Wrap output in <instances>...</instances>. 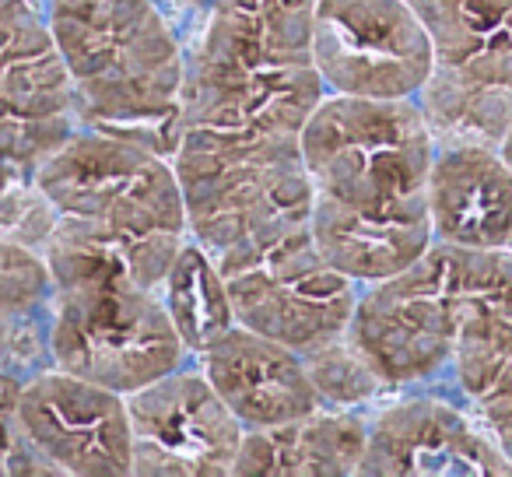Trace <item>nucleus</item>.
I'll list each match as a JSON object with an SVG mask.
<instances>
[{
	"label": "nucleus",
	"instance_id": "obj_25",
	"mask_svg": "<svg viewBox=\"0 0 512 477\" xmlns=\"http://www.w3.org/2000/svg\"><path fill=\"white\" fill-rule=\"evenodd\" d=\"M498 151H502V155H505V162L512 165V120H509V130H505L502 144H498Z\"/></svg>",
	"mask_w": 512,
	"mask_h": 477
},
{
	"label": "nucleus",
	"instance_id": "obj_3",
	"mask_svg": "<svg viewBox=\"0 0 512 477\" xmlns=\"http://www.w3.org/2000/svg\"><path fill=\"white\" fill-rule=\"evenodd\" d=\"M39 253L53 274L50 358L57 369L130 397L193 362L162 292L141 285L113 250L57 221Z\"/></svg>",
	"mask_w": 512,
	"mask_h": 477
},
{
	"label": "nucleus",
	"instance_id": "obj_4",
	"mask_svg": "<svg viewBox=\"0 0 512 477\" xmlns=\"http://www.w3.org/2000/svg\"><path fill=\"white\" fill-rule=\"evenodd\" d=\"M29 179L60 221L113 246L141 285L162 288L190 239L183 190L165 151L116 130L78 127Z\"/></svg>",
	"mask_w": 512,
	"mask_h": 477
},
{
	"label": "nucleus",
	"instance_id": "obj_24",
	"mask_svg": "<svg viewBox=\"0 0 512 477\" xmlns=\"http://www.w3.org/2000/svg\"><path fill=\"white\" fill-rule=\"evenodd\" d=\"M18 176H25V172H18V169H15V165H11V162H8V158L0 155V193L8 190V186H11V183H15V179H18Z\"/></svg>",
	"mask_w": 512,
	"mask_h": 477
},
{
	"label": "nucleus",
	"instance_id": "obj_8",
	"mask_svg": "<svg viewBox=\"0 0 512 477\" xmlns=\"http://www.w3.org/2000/svg\"><path fill=\"white\" fill-rule=\"evenodd\" d=\"M432 39L418 106L439 148H498L512 120V0H414Z\"/></svg>",
	"mask_w": 512,
	"mask_h": 477
},
{
	"label": "nucleus",
	"instance_id": "obj_6",
	"mask_svg": "<svg viewBox=\"0 0 512 477\" xmlns=\"http://www.w3.org/2000/svg\"><path fill=\"white\" fill-rule=\"evenodd\" d=\"M316 197L376 207L425 197L439 144L418 99L327 92L299 130Z\"/></svg>",
	"mask_w": 512,
	"mask_h": 477
},
{
	"label": "nucleus",
	"instance_id": "obj_10",
	"mask_svg": "<svg viewBox=\"0 0 512 477\" xmlns=\"http://www.w3.org/2000/svg\"><path fill=\"white\" fill-rule=\"evenodd\" d=\"M313 64L334 95L418 99L432 39L414 0H316Z\"/></svg>",
	"mask_w": 512,
	"mask_h": 477
},
{
	"label": "nucleus",
	"instance_id": "obj_11",
	"mask_svg": "<svg viewBox=\"0 0 512 477\" xmlns=\"http://www.w3.org/2000/svg\"><path fill=\"white\" fill-rule=\"evenodd\" d=\"M81 123L43 0H0V155L29 176Z\"/></svg>",
	"mask_w": 512,
	"mask_h": 477
},
{
	"label": "nucleus",
	"instance_id": "obj_22",
	"mask_svg": "<svg viewBox=\"0 0 512 477\" xmlns=\"http://www.w3.org/2000/svg\"><path fill=\"white\" fill-rule=\"evenodd\" d=\"M22 386V376L0 369V474H53V467L32 449L22 428V414H18Z\"/></svg>",
	"mask_w": 512,
	"mask_h": 477
},
{
	"label": "nucleus",
	"instance_id": "obj_18",
	"mask_svg": "<svg viewBox=\"0 0 512 477\" xmlns=\"http://www.w3.org/2000/svg\"><path fill=\"white\" fill-rule=\"evenodd\" d=\"M369 407H316L285 425L246 428L232 477H358Z\"/></svg>",
	"mask_w": 512,
	"mask_h": 477
},
{
	"label": "nucleus",
	"instance_id": "obj_5",
	"mask_svg": "<svg viewBox=\"0 0 512 477\" xmlns=\"http://www.w3.org/2000/svg\"><path fill=\"white\" fill-rule=\"evenodd\" d=\"M186 204V232L211 257L309 221L316 190L299 137H246L179 130L172 148Z\"/></svg>",
	"mask_w": 512,
	"mask_h": 477
},
{
	"label": "nucleus",
	"instance_id": "obj_15",
	"mask_svg": "<svg viewBox=\"0 0 512 477\" xmlns=\"http://www.w3.org/2000/svg\"><path fill=\"white\" fill-rule=\"evenodd\" d=\"M193 362L246 428L285 425L323 407L306 355L242 323L214 337Z\"/></svg>",
	"mask_w": 512,
	"mask_h": 477
},
{
	"label": "nucleus",
	"instance_id": "obj_9",
	"mask_svg": "<svg viewBox=\"0 0 512 477\" xmlns=\"http://www.w3.org/2000/svg\"><path fill=\"white\" fill-rule=\"evenodd\" d=\"M235 323L313 355L348 334L362 288L320 253L309 221L214 257Z\"/></svg>",
	"mask_w": 512,
	"mask_h": 477
},
{
	"label": "nucleus",
	"instance_id": "obj_19",
	"mask_svg": "<svg viewBox=\"0 0 512 477\" xmlns=\"http://www.w3.org/2000/svg\"><path fill=\"white\" fill-rule=\"evenodd\" d=\"M50 264L29 243L0 235V369L11 376H36L50 369Z\"/></svg>",
	"mask_w": 512,
	"mask_h": 477
},
{
	"label": "nucleus",
	"instance_id": "obj_12",
	"mask_svg": "<svg viewBox=\"0 0 512 477\" xmlns=\"http://www.w3.org/2000/svg\"><path fill=\"white\" fill-rule=\"evenodd\" d=\"M134 460L130 477H232L246 425L197 362L127 397Z\"/></svg>",
	"mask_w": 512,
	"mask_h": 477
},
{
	"label": "nucleus",
	"instance_id": "obj_20",
	"mask_svg": "<svg viewBox=\"0 0 512 477\" xmlns=\"http://www.w3.org/2000/svg\"><path fill=\"white\" fill-rule=\"evenodd\" d=\"M158 292L193 358L235 323L218 260L193 239H186L183 250L176 253Z\"/></svg>",
	"mask_w": 512,
	"mask_h": 477
},
{
	"label": "nucleus",
	"instance_id": "obj_1",
	"mask_svg": "<svg viewBox=\"0 0 512 477\" xmlns=\"http://www.w3.org/2000/svg\"><path fill=\"white\" fill-rule=\"evenodd\" d=\"M316 0H172L186 43L179 130L299 137L327 95L313 64Z\"/></svg>",
	"mask_w": 512,
	"mask_h": 477
},
{
	"label": "nucleus",
	"instance_id": "obj_13",
	"mask_svg": "<svg viewBox=\"0 0 512 477\" xmlns=\"http://www.w3.org/2000/svg\"><path fill=\"white\" fill-rule=\"evenodd\" d=\"M358 477H512V460L477 414L397 390L369 407Z\"/></svg>",
	"mask_w": 512,
	"mask_h": 477
},
{
	"label": "nucleus",
	"instance_id": "obj_7",
	"mask_svg": "<svg viewBox=\"0 0 512 477\" xmlns=\"http://www.w3.org/2000/svg\"><path fill=\"white\" fill-rule=\"evenodd\" d=\"M477 264L481 250L435 239L407 271L362 288L348 341L390 393L428 383L453 365Z\"/></svg>",
	"mask_w": 512,
	"mask_h": 477
},
{
	"label": "nucleus",
	"instance_id": "obj_16",
	"mask_svg": "<svg viewBox=\"0 0 512 477\" xmlns=\"http://www.w3.org/2000/svg\"><path fill=\"white\" fill-rule=\"evenodd\" d=\"M309 228H313V239L323 257L341 274H348L358 288L379 285V281L407 271L435 243L425 197L376 207L316 197Z\"/></svg>",
	"mask_w": 512,
	"mask_h": 477
},
{
	"label": "nucleus",
	"instance_id": "obj_23",
	"mask_svg": "<svg viewBox=\"0 0 512 477\" xmlns=\"http://www.w3.org/2000/svg\"><path fill=\"white\" fill-rule=\"evenodd\" d=\"M481 425L488 428L491 435H495V442L505 449V456L512 460V407H505V411H495V414H488V418H481Z\"/></svg>",
	"mask_w": 512,
	"mask_h": 477
},
{
	"label": "nucleus",
	"instance_id": "obj_17",
	"mask_svg": "<svg viewBox=\"0 0 512 477\" xmlns=\"http://www.w3.org/2000/svg\"><path fill=\"white\" fill-rule=\"evenodd\" d=\"M435 239L463 250H505L512 239V165L498 148H439L425 186Z\"/></svg>",
	"mask_w": 512,
	"mask_h": 477
},
{
	"label": "nucleus",
	"instance_id": "obj_14",
	"mask_svg": "<svg viewBox=\"0 0 512 477\" xmlns=\"http://www.w3.org/2000/svg\"><path fill=\"white\" fill-rule=\"evenodd\" d=\"M18 414L53 474L130 477L134 432L123 393L50 365L25 379Z\"/></svg>",
	"mask_w": 512,
	"mask_h": 477
},
{
	"label": "nucleus",
	"instance_id": "obj_26",
	"mask_svg": "<svg viewBox=\"0 0 512 477\" xmlns=\"http://www.w3.org/2000/svg\"><path fill=\"white\" fill-rule=\"evenodd\" d=\"M505 250H509V253H512V239H509V246H505Z\"/></svg>",
	"mask_w": 512,
	"mask_h": 477
},
{
	"label": "nucleus",
	"instance_id": "obj_21",
	"mask_svg": "<svg viewBox=\"0 0 512 477\" xmlns=\"http://www.w3.org/2000/svg\"><path fill=\"white\" fill-rule=\"evenodd\" d=\"M306 365L323 404L330 407H376L383 397H390L383 379L358 355L355 344L348 341V334L323 344L313 355H306Z\"/></svg>",
	"mask_w": 512,
	"mask_h": 477
},
{
	"label": "nucleus",
	"instance_id": "obj_2",
	"mask_svg": "<svg viewBox=\"0 0 512 477\" xmlns=\"http://www.w3.org/2000/svg\"><path fill=\"white\" fill-rule=\"evenodd\" d=\"M85 127L137 137L172 158L186 43L162 0H43Z\"/></svg>",
	"mask_w": 512,
	"mask_h": 477
}]
</instances>
